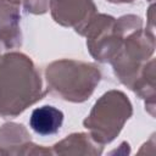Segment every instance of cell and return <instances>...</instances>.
Returning a JSON list of instances; mask_svg holds the SVG:
<instances>
[{
	"instance_id": "6da1fadb",
	"label": "cell",
	"mask_w": 156,
	"mask_h": 156,
	"mask_svg": "<svg viewBox=\"0 0 156 156\" xmlns=\"http://www.w3.org/2000/svg\"><path fill=\"white\" fill-rule=\"evenodd\" d=\"M45 96L34 62L17 51L0 58V116L15 118Z\"/></svg>"
},
{
	"instance_id": "7a4b0ae2",
	"label": "cell",
	"mask_w": 156,
	"mask_h": 156,
	"mask_svg": "<svg viewBox=\"0 0 156 156\" xmlns=\"http://www.w3.org/2000/svg\"><path fill=\"white\" fill-rule=\"evenodd\" d=\"M100 79L101 72L96 65L79 60H56L45 68L48 90L69 102L87 101Z\"/></svg>"
},
{
	"instance_id": "3957f363",
	"label": "cell",
	"mask_w": 156,
	"mask_h": 156,
	"mask_svg": "<svg viewBox=\"0 0 156 156\" xmlns=\"http://www.w3.org/2000/svg\"><path fill=\"white\" fill-rule=\"evenodd\" d=\"M143 27L139 16L126 15L115 18L110 15L96 13L87 26L83 37L90 55L99 62L110 63L119 50L124 38Z\"/></svg>"
},
{
	"instance_id": "277c9868",
	"label": "cell",
	"mask_w": 156,
	"mask_h": 156,
	"mask_svg": "<svg viewBox=\"0 0 156 156\" xmlns=\"http://www.w3.org/2000/svg\"><path fill=\"white\" fill-rule=\"evenodd\" d=\"M133 115V106L128 96L121 90H108L94 104L83 121L91 139L104 146L113 141L126 122Z\"/></svg>"
},
{
	"instance_id": "5b68a950",
	"label": "cell",
	"mask_w": 156,
	"mask_h": 156,
	"mask_svg": "<svg viewBox=\"0 0 156 156\" xmlns=\"http://www.w3.org/2000/svg\"><path fill=\"white\" fill-rule=\"evenodd\" d=\"M155 51V34L150 28H139L128 34L111 60L115 76L127 88H132Z\"/></svg>"
},
{
	"instance_id": "8992f818",
	"label": "cell",
	"mask_w": 156,
	"mask_h": 156,
	"mask_svg": "<svg viewBox=\"0 0 156 156\" xmlns=\"http://www.w3.org/2000/svg\"><path fill=\"white\" fill-rule=\"evenodd\" d=\"M49 10L56 23L73 28L79 35H83L87 26L98 13L93 0H51Z\"/></svg>"
},
{
	"instance_id": "52a82bcc",
	"label": "cell",
	"mask_w": 156,
	"mask_h": 156,
	"mask_svg": "<svg viewBox=\"0 0 156 156\" xmlns=\"http://www.w3.org/2000/svg\"><path fill=\"white\" fill-rule=\"evenodd\" d=\"M0 154L52 155V150L35 145L23 124L6 123L0 127Z\"/></svg>"
},
{
	"instance_id": "ba28073f",
	"label": "cell",
	"mask_w": 156,
	"mask_h": 156,
	"mask_svg": "<svg viewBox=\"0 0 156 156\" xmlns=\"http://www.w3.org/2000/svg\"><path fill=\"white\" fill-rule=\"evenodd\" d=\"M24 0H0V46L15 49L22 44L21 4Z\"/></svg>"
},
{
	"instance_id": "9c48e42d",
	"label": "cell",
	"mask_w": 156,
	"mask_h": 156,
	"mask_svg": "<svg viewBox=\"0 0 156 156\" xmlns=\"http://www.w3.org/2000/svg\"><path fill=\"white\" fill-rule=\"evenodd\" d=\"M62 123L63 112L51 105H44L34 108L29 117V127L32 130L43 136L58 133Z\"/></svg>"
},
{
	"instance_id": "30bf717a",
	"label": "cell",
	"mask_w": 156,
	"mask_h": 156,
	"mask_svg": "<svg viewBox=\"0 0 156 156\" xmlns=\"http://www.w3.org/2000/svg\"><path fill=\"white\" fill-rule=\"evenodd\" d=\"M102 147L89 133H73L52 146V155H101Z\"/></svg>"
},
{
	"instance_id": "8fae6325",
	"label": "cell",
	"mask_w": 156,
	"mask_h": 156,
	"mask_svg": "<svg viewBox=\"0 0 156 156\" xmlns=\"http://www.w3.org/2000/svg\"><path fill=\"white\" fill-rule=\"evenodd\" d=\"M51 0H24L23 7L30 13L34 15H43L48 12Z\"/></svg>"
},
{
	"instance_id": "7c38bea8",
	"label": "cell",
	"mask_w": 156,
	"mask_h": 156,
	"mask_svg": "<svg viewBox=\"0 0 156 156\" xmlns=\"http://www.w3.org/2000/svg\"><path fill=\"white\" fill-rule=\"evenodd\" d=\"M106 1L112 2V4H130L134 0H106Z\"/></svg>"
},
{
	"instance_id": "4fadbf2b",
	"label": "cell",
	"mask_w": 156,
	"mask_h": 156,
	"mask_svg": "<svg viewBox=\"0 0 156 156\" xmlns=\"http://www.w3.org/2000/svg\"><path fill=\"white\" fill-rule=\"evenodd\" d=\"M0 51H1V46H0ZM0 58H1V54H0Z\"/></svg>"
}]
</instances>
